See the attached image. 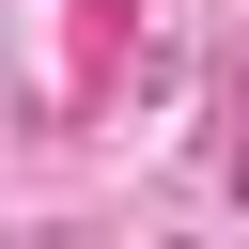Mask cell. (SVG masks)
Segmentation results:
<instances>
[{
	"label": "cell",
	"mask_w": 249,
	"mask_h": 249,
	"mask_svg": "<svg viewBox=\"0 0 249 249\" xmlns=\"http://www.w3.org/2000/svg\"><path fill=\"white\" fill-rule=\"evenodd\" d=\"M218 171L249 187V31H233V62H218Z\"/></svg>",
	"instance_id": "obj_1"
}]
</instances>
